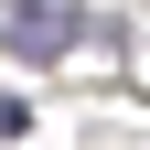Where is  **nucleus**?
<instances>
[{
	"instance_id": "f257e3e1",
	"label": "nucleus",
	"mask_w": 150,
	"mask_h": 150,
	"mask_svg": "<svg viewBox=\"0 0 150 150\" xmlns=\"http://www.w3.org/2000/svg\"><path fill=\"white\" fill-rule=\"evenodd\" d=\"M0 43H11V64H54L64 43H86V11H75V0H11Z\"/></svg>"
}]
</instances>
